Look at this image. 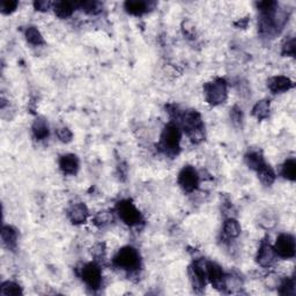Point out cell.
Returning <instances> with one entry per match:
<instances>
[{
	"instance_id": "obj_17",
	"label": "cell",
	"mask_w": 296,
	"mask_h": 296,
	"mask_svg": "<svg viewBox=\"0 0 296 296\" xmlns=\"http://www.w3.org/2000/svg\"><path fill=\"white\" fill-rule=\"evenodd\" d=\"M53 12L58 18L67 19L73 14L75 4L70 1H56L53 4Z\"/></svg>"
},
{
	"instance_id": "obj_19",
	"label": "cell",
	"mask_w": 296,
	"mask_h": 296,
	"mask_svg": "<svg viewBox=\"0 0 296 296\" xmlns=\"http://www.w3.org/2000/svg\"><path fill=\"white\" fill-rule=\"evenodd\" d=\"M241 226L237 220L229 218L227 219L225 223H223V235H225L227 239L233 240L236 239V237L240 236L241 234Z\"/></svg>"
},
{
	"instance_id": "obj_9",
	"label": "cell",
	"mask_w": 296,
	"mask_h": 296,
	"mask_svg": "<svg viewBox=\"0 0 296 296\" xmlns=\"http://www.w3.org/2000/svg\"><path fill=\"white\" fill-rule=\"evenodd\" d=\"M80 277L82 281L91 289H99L102 284V273L99 265L95 263L86 264L81 268Z\"/></svg>"
},
{
	"instance_id": "obj_5",
	"label": "cell",
	"mask_w": 296,
	"mask_h": 296,
	"mask_svg": "<svg viewBox=\"0 0 296 296\" xmlns=\"http://www.w3.org/2000/svg\"><path fill=\"white\" fill-rule=\"evenodd\" d=\"M206 264L207 261L204 259H198L189 267V275L195 292L200 293L204 291L206 280H207V272H206Z\"/></svg>"
},
{
	"instance_id": "obj_13",
	"label": "cell",
	"mask_w": 296,
	"mask_h": 296,
	"mask_svg": "<svg viewBox=\"0 0 296 296\" xmlns=\"http://www.w3.org/2000/svg\"><path fill=\"white\" fill-rule=\"evenodd\" d=\"M293 86L294 84L291 79L284 77V75H277V77L268 79L267 81V87L273 94H281V93L287 92L293 88Z\"/></svg>"
},
{
	"instance_id": "obj_34",
	"label": "cell",
	"mask_w": 296,
	"mask_h": 296,
	"mask_svg": "<svg viewBox=\"0 0 296 296\" xmlns=\"http://www.w3.org/2000/svg\"><path fill=\"white\" fill-rule=\"evenodd\" d=\"M53 6L52 2L47 1V0H39V1H34V8L39 12H47Z\"/></svg>"
},
{
	"instance_id": "obj_20",
	"label": "cell",
	"mask_w": 296,
	"mask_h": 296,
	"mask_svg": "<svg viewBox=\"0 0 296 296\" xmlns=\"http://www.w3.org/2000/svg\"><path fill=\"white\" fill-rule=\"evenodd\" d=\"M271 111V105L268 99H260L252 108V116L256 117L258 120H264L268 118Z\"/></svg>"
},
{
	"instance_id": "obj_1",
	"label": "cell",
	"mask_w": 296,
	"mask_h": 296,
	"mask_svg": "<svg viewBox=\"0 0 296 296\" xmlns=\"http://www.w3.org/2000/svg\"><path fill=\"white\" fill-rule=\"evenodd\" d=\"M176 124L187 132L189 139L194 144H200L205 139V126L200 113L196 110L181 112L176 118Z\"/></svg>"
},
{
	"instance_id": "obj_28",
	"label": "cell",
	"mask_w": 296,
	"mask_h": 296,
	"mask_svg": "<svg viewBox=\"0 0 296 296\" xmlns=\"http://www.w3.org/2000/svg\"><path fill=\"white\" fill-rule=\"evenodd\" d=\"M111 221H112V216L110 215L109 212H105V211L99 212L94 218V225L98 226L99 228H103V227L109 225Z\"/></svg>"
},
{
	"instance_id": "obj_29",
	"label": "cell",
	"mask_w": 296,
	"mask_h": 296,
	"mask_svg": "<svg viewBox=\"0 0 296 296\" xmlns=\"http://www.w3.org/2000/svg\"><path fill=\"white\" fill-rule=\"evenodd\" d=\"M257 8L260 11V14H268V13L274 12L278 7L277 1H272V0H266V1H259L256 4Z\"/></svg>"
},
{
	"instance_id": "obj_10",
	"label": "cell",
	"mask_w": 296,
	"mask_h": 296,
	"mask_svg": "<svg viewBox=\"0 0 296 296\" xmlns=\"http://www.w3.org/2000/svg\"><path fill=\"white\" fill-rule=\"evenodd\" d=\"M206 272H207V280H209L213 287L219 289V291L225 289L226 274L223 273L222 268L218 264L213 263V261H207Z\"/></svg>"
},
{
	"instance_id": "obj_4",
	"label": "cell",
	"mask_w": 296,
	"mask_h": 296,
	"mask_svg": "<svg viewBox=\"0 0 296 296\" xmlns=\"http://www.w3.org/2000/svg\"><path fill=\"white\" fill-rule=\"evenodd\" d=\"M204 94L206 101L211 105L222 104L228 96V87L225 79H215L205 84Z\"/></svg>"
},
{
	"instance_id": "obj_7",
	"label": "cell",
	"mask_w": 296,
	"mask_h": 296,
	"mask_svg": "<svg viewBox=\"0 0 296 296\" xmlns=\"http://www.w3.org/2000/svg\"><path fill=\"white\" fill-rule=\"evenodd\" d=\"M277 257L291 259L295 256V239L289 234H280L273 246Z\"/></svg>"
},
{
	"instance_id": "obj_26",
	"label": "cell",
	"mask_w": 296,
	"mask_h": 296,
	"mask_svg": "<svg viewBox=\"0 0 296 296\" xmlns=\"http://www.w3.org/2000/svg\"><path fill=\"white\" fill-rule=\"evenodd\" d=\"M281 175L286 180L294 182L296 177V162L294 159H289L282 164Z\"/></svg>"
},
{
	"instance_id": "obj_30",
	"label": "cell",
	"mask_w": 296,
	"mask_h": 296,
	"mask_svg": "<svg viewBox=\"0 0 296 296\" xmlns=\"http://www.w3.org/2000/svg\"><path fill=\"white\" fill-rule=\"evenodd\" d=\"M19 2L14 1V0H2L0 4V8H1L2 14H11L18 8Z\"/></svg>"
},
{
	"instance_id": "obj_14",
	"label": "cell",
	"mask_w": 296,
	"mask_h": 296,
	"mask_svg": "<svg viewBox=\"0 0 296 296\" xmlns=\"http://www.w3.org/2000/svg\"><path fill=\"white\" fill-rule=\"evenodd\" d=\"M59 168L65 175H75L79 170V159L74 154L60 156Z\"/></svg>"
},
{
	"instance_id": "obj_35",
	"label": "cell",
	"mask_w": 296,
	"mask_h": 296,
	"mask_svg": "<svg viewBox=\"0 0 296 296\" xmlns=\"http://www.w3.org/2000/svg\"><path fill=\"white\" fill-rule=\"evenodd\" d=\"M92 253L94 254L95 257H101L104 254V244L99 243L94 247V250H92Z\"/></svg>"
},
{
	"instance_id": "obj_27",
	"label": "cell",
	"mask_w": 296,
	"mask_h": 296,
	"mask_svg": "<svg viewBox=\"0 0 296 296\" xmlns=\"http://www.w3.org/2000/svg\"><path fill=\"white\" fill-rule=\"evenodd\" d=\"M295 292V281L293 278H285L279 285V294L280 295L294 296Z\"/></svg>"
},
{
	"instance_id": "obj_11",
	"label": "cell",
	"mask_w": 296,
	"mask_h": 296,
	"mask_svg": "<svg viewBox=\"0 0 296 296\" xmlns=\"http://www.w3.org/2000/svg\"><path fill=\"white\" fill-rule=\"evenodd\" d=\"M275 259H277V254L274 252L273 246H271L267 241H263L256 257L258 265H260L261 267H271L275 263Z\"/></svg>"
},
{
	"instance_id": "obj_23",
	"label": "cell",
	"mask_w": 296,
	"mask_h": 296,
	"mask_svg": "<svg viewBox=\"0 0 296 296\" xmlns=\"http://www.w3.org/2000/svg\"><path fill=\"white\" fill-rule=\"evenodd\" d=\"M244 160H246V163L247 167L256 171L265 163L261 153L257 152V150H251V152L247 153L246 156H244Z\"/></svg>"
},
{
	"instance_id": "obj_21",
	"label": "cell",
	"mask_w": 296,
	"mask_h": 296,
	"mask_svg": "<svg viewBox=\"0 0 296 296\" xmlns=\"http://www.w3.org/2000/svg\"><path fill=\"white\" fill-rule=\"evenodd\" d=\"M75 7L80 8L81 11H84L85 13L91 15H96L99 13L102 12L103 5L99 1H92V0H85V1H80V2H74Z\"/></svg>"
},
{
	"instance_id": "obj_15",
	"label": "cell",
	"mask_w": 296,
	"mask_h": 296,
	"mask_svg": "<svg viewBox=\"0 0 296 296\" xmlns=\"http://www.w3.org/2000/svg\"><path fill=\"white\" fill-rule=\"evenodd\" d=\"M124 8L131 15L141 16L149 11L150 7L149 2L143 1V0H127L124 4Z\"/></svg>"
},
{
	"instance_id": "obj_16",
	"label": "cell",
	"mask_w": 296,
	"mask_h": 296,
	"mask_svg": "<svg viewBox=\"0 0 296 296\" xmlns=\"http://www.w3.org/2000/svg\"><path fill=\"white\" fill-rule=\"evenodd\" d=\"M1 240L8 250H14L18 246V230L12 226H4L1 230Z\"/></svg>"
},
{
	"instance_id": "obj_33",
	"label": "cell",
	"mask_w": 296,
	"mask_h": 296,
	"mask_svg": "<svg viewBox=\"0 0 296 296\" xmlns=\"http://www.w3.org/2000/svg\"><path fill=\"white\" fill-rule=\"evenodd\" d=\"M230 118H232L233 123L235 124V125H241V123H242L243 120L242 109L239 108L237 105L234 106V108L230 110Z\"/></svg>"
},
{
	"instance_id": "obj_25",
	"label": "cell",
	"mask_w": 296,
	"mask_h": 296,
	"mask_svg": "<svg viewBox=\"0 0 296 296\" xmlns=\"http://www.w3.org/2000/svg\"><path fill=\"white\" fill-rule=\"evenodd\" d=\"M0 294L2 296H19V295H22L23 293L21 287H20V285L16 284V282L6 281L1 285Z\"/></svg>"
},
{
	"instance_id": "obj_12",
	"label": "cell",
	"mask_w": 296,
	"mask_h": 296,
	"mask_svg": "<svg viewBox=\"0 0 296 296\" xmlns=\"http://www.w3.org/2000/svg\"><path fill=\"white\" fill-rule=\"evenodd\" d=\"M88 215V208L84 202H75V204L71 205V207L67 211L68 219L74 225H82V223H85L87 221Z\"/></svg>"
},
{
	"instance_id": "obj_8",
	"label": "cell",
	"mask_w": 296,
	"mask_h": 296,
	"mask_svg": "<svg viewBox=\"0 0 296 296\" xmlns=\"http://www.w3.org/2000/svg\"><path fill=\"white\" fill-rule=\"evenodd\" d=\"M177 182L182 188V190L188 192V194H191V192L197 190L199 185V175L194 167L187 166L178 174Z\"/></svg>"
},
{
	"instance_id": "obj_6",
	"label": "cell",
	"mask_w": 296,
	"mask_h": 296,
	"mask_svg": "<svg viewBox=\"0 0 296 296\" xmlns=\"http://www.w3.org/2000/svg\"><path fill=\"white\" fill-rule=\"evenodd\" d=\"M116 212L127 226H137L141 221V214L130 200H122L116 206Z\"/></svg>"
},
{
	"instance_id": "obj_32",
	"label": "cell",
	"mask_w": 296,
	"mask_h": 296,
	"mask_svg": "<svg viewBox=\"0 0 296 296\" xmlns=\"http://www.w3.org/2000/svg\"><path fill=\"white\" fill-rule=\"evenodd\" d=\"M56 134L61 143H70L72 141V138H73V133L71 132V130H68L67 127H61V129H58L56 131Z\"/></svg>"
},
{
	"instance_id": "obj_24",
	"label": "cell",
	"mask_w": 296,
	"mask_h": 296,
	"mask_svg": "<svg viewBox=\"0 0 296 296\" xmlns=\"http://www.w3.org/2000/svg\"><path fill=\"white\" fill-rule=\"evenodd\" d=\"M25 36H26L27 42L32 44V46L37 47V46H42V44H44V39H43L42 34H41V32L36 28V27L29 26L28 28L26 29Z\"/></svg>"
},
{
	"instance_id": "obj_18",
	"label": "cell",
	"mask_w": 296,
	"mask_h": 296,
	"mask_svg": "<svg viewBox=\"0 0 296 296\" xmlns=\"http://www.w3.org/2000/svg\"><path fill=\"white\" fill-rule=\"evenodd\" d=\"M33 134L37 140H44L49 137V125L44 118H37L33 124Z\"/></svg>"
},
{
	"instance_id": "obj_31",
	"label": "cell",
	"mask_w": 296,
	"mask_h": 296,
	"mask_svg": "<svg viewBox=\"0 0 296 296\" xmlns=\"http://www.w3.org/2000/svg\"><path fill=\"white\" fill-rule=\"evenodd\" d=\"M295 40L291 39L288 40L287 42H285L284 46H282V56L287 57H294L295 56Z\"/></svg>"
},
{
	"instance_id": "obj_2",
	"label": "cell",
	"mask_w": 296,
	"mask_h": 296,
	"mask_svg": "<svg viewBox=\"0 0 296 296\" xmlns=\"http://www.w3.org/2000/svg\"><path fill=\"white\" fill-rule=\"evenodd\" d=\"M181 138V127L176 123L168 124L161 134V149L168 155H177V153L180 152Z\"/></svg>"
},
{
	"instance_id": "obj_3",
	"label": "cell",
	"mask_w": 296,
	"mask_h": 296,
	"mask_svg": "<svg viewBox=\"0 0 296 296\" xmlns=\"http://www.w3.org/2000/svg\"><path fill=\"white\" fill-rule=\"evenodd\" d=\"M116 267L129 272H137L140 268L139 252L132 247H122L112 260Z\"/></svg>"
},
{
	"instance_id": "obj_22",
	"label": "cell",
	"mask_w": 296,
	"mask_h": 296,
	"mask_svg": "<svg viewBox=\"0 0 296 296\" xmlns=\"http://www.w3.org/2000/svg\"><path fill=\"white\" fill-rule=\"evenodd\" d=\"M257 174H258V178H259L261 183L264 185H266V187H270L274 183L275 181V173L274 170L272 169V168L268 166V164L264 163L263 166H261L259 169L257 170Z\"/></svg>"
}]
</instances>
